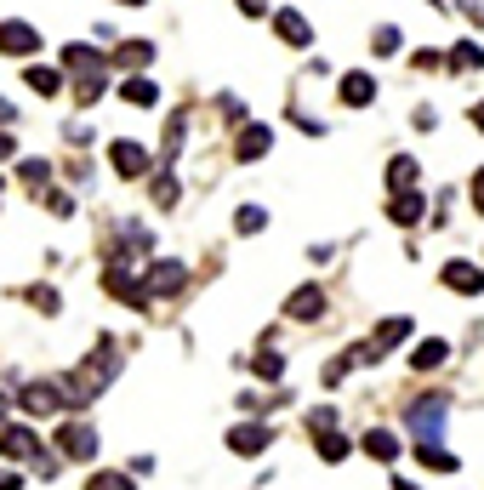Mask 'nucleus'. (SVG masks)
Returning a JSON list of instances; mask_svg holds the SVG:
<instances>
[{"label":"nucleus","instance_id":"f257e3e1","mask_svg":"<svg viewBox=\"0 0 484 490\" xmlns=\"http://www.w3.org/2000/svg\"><path fill=\"white\" fill-rule=\"evenodd\" d=\"M114 376H120V354H114V343H97L86 359H80V371H74V394H80V399H97Z\"/></svg>","mask_w":484,"mask_h":490},{"label":"nucleus","instance_id":"f03ea898","mask_svg":"<svg viewBox=\"0 0 484 490\" xmlns=\"http://www.w3.org/2000/svg\"><path fill=\"white\" fill-rule=\"evenodd\" d=\"M445 416H450V394H428V399H416L405 411V428L416 434V445H422V439H439Z\"/></svg>","mask_w":484,"mask_h":490},{"label":"nucleus","instance_id":"7ed1b4c3","mask_svg":"<svg viewBox=\"0 0 484 490\" xmlns=\"http://www.w3.org/2000/svg\"><path fill=\"white\" fill-rule=\"evenodd\" d=\"M17 405H24V416H57L63 405H69V394H63L57 382H29V388L17 394Z\"/></svg>","mask_w":484,"mask_h":490},{"label":"nucleus","instance_id":"20e7f679","mask_svg":"<svg viewBox=\"0 0 484 490\" xmlns=\"http://www.w3.org/2000/svg\"><path fill=\"white\" fill-rule=\"evenodd\" d=\"M109 160H114V172H120V177H149V172H154L149 148H143V143H132V137L109 143Z\"/></svg>","mask_w":484,"mask_h":490},{"label":"nucleus","instance_id":"39448f33","mask_svg":"<svg viewBox=\"0 0 484 490\" xmlns=\"http://www.w3.org/2000/svg\"><path fill=\"white\" fill-rule=\"evenodd\" d=\"M57 451H63V456H74V462H92V456H97V434H92V422H63V428H57Z\"/></svg>","mask_w":484,"mask_h":490},{"label":"nucleus","instance_id":"423d86ee","mask_svg":"<svg viewBox=\"0 0 484 490\" xmlns=\"http://www.w3.org/2000/svg\"><path fill=\"white\" fill-rule=\"evenodd\" d=\"M410 314H399V319H382V325H376V336L365 343V359H382V354H393L399 343H410Z\"/></svg>","mask_w":484,"mask_h":490},{"label":"nucleus","instance_id":"0eeeda50","mask_svg":"<svg viewBox=\"0 0 484 490\" xmlns=\"http://www.w3.org/2000/svg\"><path fill=\"white\" fill-rule=\"evenodd\" d=\"M183 285H188V268L172 263V257H160V263L149 268V280H143V296H177Z\"/></svg>","mask_w":484,"mask_h":490},{"label":"nucleus","instance_id":"6e6552de","mask_svg":"<svg viewBox=\"0 0 484 490\" xmlns=\"http://www.w3.org/2000/svg\"><path fill=\"white\" fill-rule=\"evenodd\" d=\"M0 52H6V57H35V52H40V29L6 17V24H0Z\"/></svg>","mask_w":484,"mask_h":490},{"label":"nucleus","instance_id":"1a4fd4ad","mask_svg":"<svg viewBox=\"0 0 484 490\" xmlns=\"http://www.w3.org/2000/svg\"><path fill=\"white\" fill-rule=\"evenodd\" d=\"M268 148H273V132H268L262 120H251L245 132H240V143H234V160H240V165H251V160H262Z\"/></svg>","mask_w":484,"mask_h":490},{"label":"nucleus","instance_id":"9d476101","mask_svg":"<svg viewBox=\"0 0 484 490\" xmlns=\"http://www.w3.org/2000/svg\"><path fill=\"white\" fill-rule=\"evenodd\" d=\"M40 451V439L24 428V422H6V428H0V456H12V462H29Z\"/></svg>","mask_w":484,"mask_h":490},{"label":"nucleus","instance_id":"9b49d317","mask_svg":"<svg viewBox=\"0 0 484 490\" xmlns=\"http://www.w3.org/2000/svg\"><path fill=\"white\" fill-rule=\"evenodd\" d=\"M273 29H280V40H285V46H308V40H313L308 17H302L297 6H280V12H273Z\"/></svg>","mask_w":484,"mask_h":490},{"label":"nucleus","instance_id":"f8f14e48","mask_svg":"<svg viewBox=\"0 0 484 490\" xmlns=\"http://www.w3.org/2000/svg\"><path fill=\"white\" fill-rule=\"evenodd\" d=\"M228 451H234V456H262L268 451V428H262V422H240V428L228 434Z\"/></svg>","mask_w":484,"mask_h":490},{"label":"nucleus","instance_id":"ddd939ff","mask_svg":"<svg viewBox=\"0 0 484 490\" xmlns=\"http://www.w3.org/2000/svg\"><path fill=\"white\" fill-rule=\"evenodd\" d=\"M445 285L461 291V296H479V291H484V268H473V263H445Z\"/></svg>","mask_w":484,"mask_h":490},{"label":"nucleus","instance_id":"4468645a","mask_svg":"<svg viewBox=\"0 0 484 490\" xmlns=\"http://www.w3.org/2000/svg\"><path fill=\"white\" fill-rule=\"evenodd\" d=\"M285 314H291V319H320V314H325V291H320V285H302V291H291Z\"/></svg>","mask_w":484,"mask_h":490},{"label":"nucleus","instance_id":"2eb2a0df","mask_svg":"<svg viewBox=\"0 0 484 490\" xmlns=\"http://www.w3.org/2000/svg\"><path fill=\"white\" fill-rule=\"evenodd\" d=\"M120 97L137 103V109H154V103H160V86H154L149 75H125V80H120Z\"/></svg>","mask_w":484,"mask_h":490},{"label":"nucleus","instance_id":"dca6fc26","mask_svg":"<svg viewBox=\"0 0 484 490\" xmlns=\"http://www.w3.org/2000/svg\"><path fill=\"white\" fill-rule=\"evenodd\" d=\"M103 285H109L120 303H149V296H143V280H137V274H125V268H109V274H103Z\"/></svg>","mask_w":484,"mask_h":490},{"label":"nucleus","instance_id":"f3484780","mask_svg":"<svg viewBox=\"0 0 484 490\" xmlns=\"http://www.w3.org/2000/svg\"><path fill=\"white\" fill-rule=\"evenodd\" d=\"M63 63H69L74 75H103V69H109V63H103V52L80 46V40H74V46H63Z\"/></svg>","mask_w":484,"mask_h":490},{"label":"nucleus","instance_id":"a211bd4d","mask_svg":"<svg viewBox=\"0 0 484 490\" xmlns=\"http://www.w3.org/2000/svg\"><path fill=\"white\" fill-rule=\"evenodd\" d=\"M416 456H422V467H433V474H456V451H445V445H433V439H422L416 445Z\"/></svg>","mask_w":484,"mask_h":490},{"label":"nucleus","instance_id":"6ab92c4d","mask_svg":"<svg viewBox=\"0 0 484 490\" xmlns=\"http://www.w3.org/2000/svg\"><path fill=\"white\" fill-rule=\"evenodd\" d=\"M24 80H29V92H40V97H57V92H63V75L46 69V63H29Z\"/></svg>","mask_w":484,"mask_h":490},{"label":"nucleus","instance_id":"aec40b11","mask_svg":"<svg viewBox=\"0 0 484 490\" xmlns=\"http://www.w3.org/2000/svg\"><path fill=\"white\" fill-rule=\"evenodd\" d=\"M342 103H348V109L376 103V80H370V75H348V80H342Z\"/></svg>","mask_w":484,"mask_h":490},{"label":"nucleus","instance_id":"412c9836","mask_svg":"<svg viewBox=\"0 0 484 490\" xmlns=\"http://www.w3.org/2000/svg\"><path fill=\"white\" fill-rule=\"evenodd\" d=\"M388 217H393L399 228L422 223V195H416V188H405V195H393V211H388Z\"/></svg>","mask_w":484,"mask_h":490},{"label":"nucleus","instance_id":"4be33fe9","mask_svg":"<svg viewBox=\"0 0 484 490\" xmlns=\"http://www.w3.org/2000/svg\"><path fill=\"white\" fill-rule=\"evenodd\" d=\"M416 177H422V165H416L410 155H399V160L388 165V188H393V195H405V188H416Z\"/></svg>","mask_w":484,"mask_h":490},{"label":"nucleus","instance_id":"5701e85b","mask_svg":"<svg viewBox=\"0 0 484 490\" xmlns=\"http://www.w3.org/2000/svg\"><path fill=\"white\" fill-rule=\"evenodd\" d=\"M445 359H450V343H445V336H428V343L416 348L410 365H416V371H433V365H445Z\"/></svg>","mask_w":484,"mask_h":490},{"label":"nucleus","instance_id":"b1692460","mask_svg":"<svg viewBox=\"0 0 484 490\" xmlns=\"http://www.w3.org/2000/svg\"><path fill=\"white\" fill-rule=\"evenodd\" d=\"M360 445H365V451H370L376 462H393V456H399V439H393L388 428H370V434H365Z\"/></svg>","mask_w":484,"mask_h":490},{"label":"nucleus","instance_id":"393cba45","mask_svg":"<svg viewBox=\"0 0 484 490\" xmlns=\"http://www.w3.org/2000/svg\"><path fill=\"white\" fill-rule=\"evenodd\" d=\"M149 57H154V46H149V40H125V46H120V63H125V69H143Z\"/></svg>","mask_w":484,"mask_h":490},{"label":"nucleus","instance_id":"a878e982","mask_svg":"<svg viewBox=\"0 0 484 490\" xmlns=\"http://www.w3.org/2000/svg\"><path fill=\"white\" fill-rule=\"evenodd\" d=\"M234 228H240V234H262V228H268V211H262V205H240Z\"/></svg>","mask_w":484,"mask_h":490},{"label":"nucleus","instance_id":"bb28decb","mask_svg":"<svg viewBox=\"0 0 484 490\" xmlns=\"http://www.w3.org/2000/svg\"><path fill=\"white\" fill-rule=\"evenodd\" d=\"M348 451H353V445H348L342 434H336V428H331V434H320V456H325V462H342Z\"/></svg>","mask_w":484,"mask_h":490},{"label":"nucleus","instance_id":"cd10ccee","mask_svg":"<svg viewBox=\"0 0 484 490\" xmlns=\"http://www.w3.org/2000/svg\"><path fill=\"white\" fill-rule=\"evenodd\" d=\"M450 63H456V69H484V52L473 46V40H461V46L450 52Z\"/></svg>","mask_w":484,"mask_h":490},{"label":"nucleus","instance_id":"c85d7f7f","mask_svg":"<svg viewBox=\"0 0 484 490\" xmlns=\"http://www.w3.org/2000/svg\"><path fill=\"white\" fill-rule=\"evenodd\" d=\"M86 490H132V479H125V474H92Z\"/></svg>","mask_w":484,"mask_h":490},{"label":"nucleus","instance_id":"c756f323","mask_svg":"<svg viewBox=\"0 0 484 490\" xmlns=\"http://www.w3.org/2000/svg\"><path fill=\"white\" fill-rule=\"evenodd\" d=\"M154 200H160V205H172V200H177V177H172V172H160V177H154Z\"/></svg>","mask_w":484,"mask_h":490},{"label":"nucleus","instance_id":"7c9ffc66","mask_svg":"<svg viewBox=\"0 0 484 490\" xmlns=\"http://www.w3.org/2000/svg\"><path fill=\"white\" fill-rule=\"evenodd\" d=\"M29 303H35L40 314H57V291H52V285H35V291H29Z\"/></svg>","mask_w":484,"mask_h":490},{"label":"nucleus","instance_id":"2f4dec72","mask_svg":"<svg viewBox=\"0 0 484 490\" xmlns=\"http://www.w3.org/2000/svg\"><path fill=\"white\" fill-rule=\"evenodd\" d=\"M308 428H320V434H331V428H336V411H331V405H320V411H308Z\"/></svg>","mask_w":484,"mask_h":490},{"label":"nucleus","instance_id":"473e14b6","mask_svg":"<svg viewBox=\"0 0 484 490\" xmlns=\"http://www.w3.org/2000/svg\"><path fill=\"white\" fill-rule=\"evenodd\" d=\"M17 172H24V183H46V177H52V172H46V160H24Z\"/></svg>","mask_w":484,"mask_h":490},{"label":"nucleus","instance_id":"72a5a7b5","mask_svg":"<svg viewBox=\"0 0 484 490\" xmlns=\"http://www.w3.org/2000/svg\"><path fill=\"white\" fill-rule=\"evenodd\" d=\"M370 46L382 52V57H388V52H399V29H376V40H370Z\"/></svg>","mask_w":484,"mask_h":490},{"label":"nucleus","instance_id":"f704fd0d","mask_svg":"<svg viewBox=\"0 0 484 490\" xmlns=\"http://www.w3.org/2000/svg\"><path fill=\"white\" fill-rule=\"evenodd\" d=\"M280 371H285L280 354H257V376H280Z\"/></svg>","mask_w":484,"mask_h":490},{"label":"nucleus","instance_id":"c9c22d12","mask_svg":"<svg viewBox=\"0 0 484 490\" xmlns=\"http://www.w3.org/2000/svg\"><path fill=\"white\" fill-rule=\"evenodd\" d=\"M29 467H35L40 479H52V474H57V456H46V451H35V456H29Z\"/></svg>","mask_w":484,"mask_h":490},{"label":"nucleus","instance_id":"e433bc0d","mask_svg":"<svg viewBox=\"0 0 484 490\" xmlns=\"http://www.w3.org/2000/svg\"><path fill=\"white\" fill-rule=\"evenodd\" d=\"M0 490H24V479H17L12 467H0Z\"/></svg>","mask_w":484,"mask_h":490},{"label":"nucleus","instance_id":"4c0bfd02","mask_svg":"<svg viewBox=\"0 0 484 490\" xmlns=\"http://www.w3.org/2000/svg\"><path fill=\"white\" fill-rule=\"evenodd\" d=\"M473 205L484 211V165H479V177H473Z\"/></svg>","mask_w":484,"mask_h":490},{"label":"nucleus","instance_id":"58836bf2","mask_svg":"<svg viewBox=\"0 0 484 490\" xmlns=\"http://www.w3.org/2000/svg\"><path fill=\"white\" fill-rule=\"evenodd\" d=\"M12 120H17V109H12L6 97H0V125H12Z\"/></svg>","mask_w":484,"mask_h":490},{"label":"nucleus","instance_id":"ea45409f","mask_svg":"<svg viewBox=\"0 0 484 490\" xmlns=\"http://www.w3.org/2000/svg\"><path fill=\"white\" fill-rule=\"evenodd\" d=\"M0 160H12V137H6V125H0Z\"/></svg>","mask_w":484,"mask_h":490},{"label":"nucleus","instance_id":"a19ab883","mask_svg":"<svg viewBox=\"0 0 484 490\" xmlns=\"http://www.w3.org/2000/svg\"><path fill=\"white\" fill-rule=\"evenodd\" d=\"M6 411H12V399H6V394H0V428H6Z\"/></svg>","mask_w":484,"mask_h":490},{"label":"nucleus","instance_id":"79ce46f5","mask_svg":"<svg viewBox=\"0 0 484 490\" xmlns=\"http://www.w3.org/2000/svg\"><path fill=\"white\" fill-rule=\"evenodd\" d=\"M473 125H479V132H484V103H473Z\"/></svg>","mask_w":484,"mask_h":490},{"label":"nucleus","instance_id":"37998d69","mask_svg":"<svg viewBox=\"0 0 484 490\" xmlns=\"http://www.w3.org/2000/svg\"><path fill=\"white\" fill-rule=\"evenodd\" d=\"M393 490H422V485H405V479H399V485H393Z\"/></svg>","mask_w":484,"mask_h":490},{"label":"nucleus","instance_id":"c03bdc74","mask_svg":"<svg viewBox=\"0 0 484 490\" xmlns=\"http://www.w3.org/2000/svg\"><path fill=\"white\" fill-rule=\"evenodd\" d=\"M125 6H143V0H125Z\"/></svg>","mask_w":484,"mask_h":490}]
</instances>
